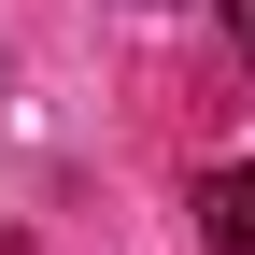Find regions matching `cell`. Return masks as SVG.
<instances>
[{"mask_svg": "<svg viewBox=\"0 0 255 255\" xmlns=\"http://www.w3.org/2000/svg\"><path fill=\"white\" fill-rule=\"evenodd\" d=\"M199 241H213V255H255V156L199 184Z\"/></svg>", "mask_w": 255, "mask_h": 255, "instance_id": "obj_1", "label": "cell"}, {"mask_svg": "<svg viewBox=\"0 0 255 255\" xmlns=\"http://www.w3.org/2000/svg\"><path fill=\"white\" fill-rule=\"evenodd\" d=\"M227 28H241V57H255V0H227Z\"/></svg>", "mask_w": 255, "mask_h": 255, "instance_id": "obj_2", "label": "cell"}]
</instances>
